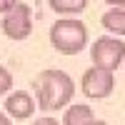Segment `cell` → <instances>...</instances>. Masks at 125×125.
<instances>
[{
	"label": "cell",
	"mask_w": 125,
	"mask_h": 125,
	"mask_svg": "<svg viewBox=\"0 0 125 125\" xmlns=\"http://www.w3.org/2000/svg\"><path fill=\"white\" fill-rule=\"evenodd\" d=\"M35 93L38 105L43 110H60L70 103L75 85H73V78L62 70H43L35 78Z\"/></svg>",
	"instance_id": "cell-1"
},
{
	"label": "cell",
	"mask_w": 125,
	"mask_h": 125,
	"mask_svg": "<svg viewBox=\"0 0 125 125\" xmlns=\"http://www.w3.org/2000/svg\"><path fill=\"white\" fill-rule=\"evenodd\" d=\"M85 43H88V28L80 20L62 18V20H55L53 28H50V45L62 55L80 53L85 48Z\"/></svg>",
	"instance_id": "cell-2"
},
{
	"label": "cell",
	"mask_w": 125,
	"mask_h": 125,
	"mask_svg": "<svg viewBox=\"0 0 125 125\" xmlns=\"http://www.w3.org/2000/svg\"><path fill=\"white\" fill-rule=\"evenodd\" d=\"M90 58H93V65L95 68L115 73L120 65H125V43L118 40V38L103 35V38H98L95 43H93Z\"/></svg>",
	"instance_id": "cell-3"
},
{
	"label": "cell",
	"mask_w": 125,
	"mask_h": 125,
	"mask_svg": "<svg viewBox=\"0 0 125 125\" xmlns=\"http://www.w3.org/2000/svg\"><path fill=\"white\" fill-rule=\"evenodd\" d=\"M80 88L83 93H85L88 98L93 100H103L108 98L113 88H115V78H113L110 70H103V68H88L85 73H83V80H80Z\"/></svg>",
	"instance_id": "cell-4"
},
{
	"label": "cell",
	"mask_w": 125,
	"mask_h": 125,
	"mask_svg": "<svg viewBox=\"0 0 125 125\" xmlns=\"http://www.w3.org/2000/svg\"><path fill=\"white\" fill-rule=\"evenodd\" d=\"M3 33L13 40H25L33 33V13H30V5L18 3L10 13L3 15Z\"/></svg>",
	"instance_id": "cell-5"
},
{
	"label": "cell",
	"mask_w": 125,
	"mask_h": 125,
	"mask_svg": "<svg viewBox=\"0 0 125 125\" xmlns=\"http://www.w3.org/2000/svg\"><path fill=\"white\" fill-rule=\"evenodd\" d=\"M33 110H35V100L30 98V93H25V90H15V93H10L5 98V113L10 118H15V120L30 118Z\"/></svg>",
	"instance_id": "cell-6"
},
{
	"label": "cell",
	"mask_w": 125,
	"mask_h": 125,
	"mask_svg": "<svg viewBox=\"0 0 125 125\" xmlns=\"http://www.w3.org/2000/svg\"><path fill=\"white\" fill-rule=\"evenodd\" d=\"M93 120V110L90 105H83V103H75L65 110V118H62V125H90Z\"/></svg>",
	"instance_id": "cell-7"
},
{
	"label": "cell",
	"mask_w": 125,
	"mask_h": 125,
	"mask_svg": "<svg viewBox=\"0 0 125 125\" xmlns=\"http://www.w3.org/2000/svg\"><path fill=\"white\" fill-rule=\"evenodd\" d=\"M100 23L113 35H125V8H110L108 13H103Z\"/></svg>",
	"instance_id": "cell-8"
},
{
	"label": "cell",
	"mask_w": 125,
	"mask_h": 125,
	"mask_svg": "<svg viewBox=\"0 0 125 125\" xmlns=\"http://www.w3.org/2000/svg\"><path fill=\"white\" fill-rule=\"evenodd\" d=\"M48 5L60 15H70V13H83L88 8V0H48Z\"/></svg>",
	"instance_id": "cell-9"
},
{
	"label": "cell",
	"mask_w": 125,
	"mask_h": 125,
	"mask_svg": "<svg viewBox=\"0 0 125 125\" xmlns=\"http://www.w3.org/2000/svg\"><path fill=\"white\" fill-rule=\"evenodd\" d=\"M10 88H13V75L8 73V68L0 65V95H5Z\"/></svg>",
	"instance_id": "cell-10"
},
{
	"label": "cell",
	"mask_w": 125,
	"mask_h": 125,
	"mask_svg": "<svg viewBox=\"0 0 125 125\" xmlns=\"http://www.w3.org/2000/svg\"><path fill=\"white\" fill-rule=\"evenodd\" d=\"M18 5V0H0V13H10Z\"/></svg>",
	"instance_id": "cell-11"
},
{
	"label": "cell",
	"mask_w": 125,
	"mask_h": 125,
	"mask_svg": "<svg viewBox=\"0 0 125 125\" xmlns=\"http://www.w3.org/2000/svg\"><path fill=\"white\" fill-rule=\"evenodd\" d=\"M33 125H60V123H58L55 118H38Z\"/></svg>",
	"instance_id": "cell-12"
},
{
	"label": "cell",
	"mask_w": 125,
	"mask_h": 125,
	"mask_svg": "<svg viewBox=\"0 0 125 125\" xmlns=\"http://www.w3.org/2000/svg\"><path fill=\"white\" fill-rule=\"evenodd\" d=\"M108 5H113V8H125V0H105Z\"/></svg>",
	"instance_id": "cell-13"
},
{
	"label": "cell",
	"mask_w": 125,
	"mask_h": 125,
	"mask_svg": "<svg viewBox=\"0 0 125 125\" xmlns=\"http://www.w3.org/2000/svg\"><path fill=\"white\" fill-rule=\"evenodd\" d=\"M0 125H13V123H10V118L5 115V113H0Z\"/></svg>",
	"instance_id": "cell-14"
},
{
	"label": "cell",
	"mask_w": 125,
	"mask_h": 125,
	"mask_svg": "<svg viewBox=\"0 0 125 125\" xmlns=\"http://www.w3.org/2000/svg\"><path fill=\"white\" fill-rule=\"evenodd\" d=\"M90 125H108V123H105V120H93Z\"/></svg>",
	"instance_id": "cell-15"
}]
</instances>
